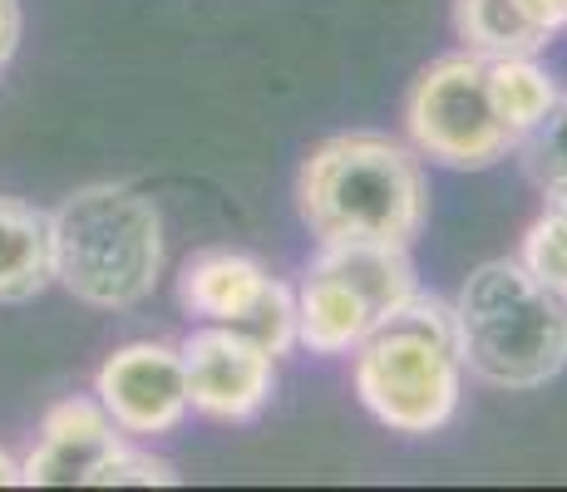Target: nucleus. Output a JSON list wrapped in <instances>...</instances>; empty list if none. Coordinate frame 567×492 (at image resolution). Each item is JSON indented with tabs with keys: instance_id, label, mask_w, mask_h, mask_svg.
<instances>
[{
	"instance_id": "nucleus-9",
	"label": "nucleus",
	"mask_w": 567,
	"mask_h": 492,
	"mask_svg": "<svg viewBox=\"0 0 567 492\" xmlns=\"http://www.w3.org/2000/svg\"><path fill=\"white\" fill-rule=\"evenodd\" d=\"M375 325L380 321L370 315V305L341 276H331L321 266L307 271V286L297 295V345H307L311 355L326 359L355 355Z\"/></svg>"
},
{
	"instance_id": "nucleus-12",
	"label": "nucleus",
	"mask_w": 567,
	"mask_h": 492,
	"mask_svg": "<svg viewBox=\"0 0 567 492\" xmlns=\"http://www.w3.org/2000/svg\"><path fill=\"white\" fill-rule=\"evenodd\" d=\"M261 286H267V271H261L252 257H243V251H203V257H193L188 266H183L178 301L188 305L198 321L227 325Z\"/></svg>"
},
{
	"instance_id": "nucleus-3",
	"label": "nucleus",
	"mask_w": 567,
	"mask_h": 492,
	"mask_svg": "<svg viewBox=\"0 0 567 492\" xmlns=\"http://www.w3.org/2000/svg\"><path fill=\"white\" fill-rule=\"evenodd\" d=\"M54 281L94 311L148 301L163 276V222L144 192L90 182L50 212Z\"/></svg>"
},
{
	"instance_id": "nucleus-8",
	"label": "nucleus",
	"mask_w": 567,
	"mask_h": 492,
	"mask_svg": "<svg viewBox=\"0 0 567 492\" xmlns=\"http://www.w3.org/2000/svg\"><path fill=\"white\" fill-rule=\"evenodd\" d=\"M124 443V429L109 419L100 399H64L40 423L35 453L20 463L25 488H74L90 483L94 468Z\"/></svg>"
},
{
	"instance_id": "nucleus-21",
	"label": "nucleus",
	"mask_w": 567,
	"mask_h": 492,
	"mask_svg": "<svg viewBox=\"0 0 567 492\" xmlns=\"http://www.w3.org/2000/svg\"><path fill=\"white\" fill-rule=\"evenodd\" d=\"M16 483H20V463L0 448V488H16Z\"/></svg>"
},
{
	"instance_id": "nucleus-4",
	"label": "nucleus",
	"mask_w": 567,
	"mask_h": 492,
	"mask_svg": "<svg viewBox=\"0 0 567 492\" xmlns=\"http://www.w3.org/2000/svg\"><path fill=\"white\" fill-rule=\"evenodd\" d=\"M355 394L385 429L440 433L460 414L464 359L454 305L434 295H414L355 349Z\"/></svg>"
},
{
	"instance_id": "nucleus-19",
	"label": "nucleus",
	"mask_w": 567,
	"mask_h": 492,
	"mask_svg": "<svg viewBox=\"0 0 567 492\" xmlns=\"http://www.w3.org/2000/svg\"><path fill=\"white\" fill-rule=\"evenodd\" d=\"M16 45H20V0H0V64H10Z\"/></svg>"
},
{
	"instance_id": "nucleus-7",
	"label": "nucleus",
	"mask_w": 567,
	"mask_h": 492,
	"mask_svg": "<svg viewBox=\"0 0 567 492\" xmlns=\"http://www.w3.org/2000/svg\"><path fill=\"white\" fill-rule=\"evenodd\" d=\"M94 394L109 409V419L124 433L158 439L188 419V375H183V349L168 341H134L118 345L100 365Z\"/></svg>"
},
{
	"instance_id": "nucleus-6",
	"label": "nucleus",
	"mask_w": 567,
	"mask_h": 492,
	"mask_svg": "<svg viewBox=\"0 0 567 492\" xmlns=\"http://www.w3.org/2000/svg\"><path fill=\"white\" fill-rule=\"evenodd\" d=\"M178 349L183 375H188V409H198L203 419L247 423L277 394V359L227 325L193 331Z\"/></svg>"
},
{
	"instance_id": "nucleus-13",
	"label": "nucleus",
	"mask_w": 567,
	"mask_h": 492,
	"mask_svg": "<svg viewBox=\"0 0 567 492\" xmlns=\"http://www.w3.org/2000/svg\"><path fill=\"white\" fill-rule=\"evenodd\" d=\"M454 30L464 50L478 60H508V54H538L548 30L518 6V0H454Z\"/></svg>"
},
{
	"instance_id": "nucleus-14",
	"label": "nucleus",
	"mask_w": 567,
	"mask_h": 492,
	"mask_svg": "<svg viewBox=\"0 0 567 492\" xmlns=\"http://www.w3.org/2000/svg\"><path fill=\"white\" fill-rule=\"evenodd\" d=\"M488 98H494L508 134L528 138L563 94L553 84V74L533 64V54H508V60H488Z\"/></svg>"
},
{
	"instance_id": "nucleus-17",
	"label": "nucleus",
	"mask_w": 567,
	"mask_h": 492,
	"mask_svg": "<svg viewBox=\"0 0 567 492\" xmlns=\"http://www.w3.org/2000/svg\"><path fill=\"white\" fill-rule=\"evenodd\" d=\"M518 261L543 281V286L567 295V217L548 207V212L528 227V237H523V257Z\"/></svg>"
},
{
	"instance_id": "nucleus-1",
	"label": "nucleus",
	"mask_w": 567,
	"mask_h": 492,
	"mask_svg": "<svg viewBox=\"0 0 567 492\" xmlns=\"http://www.w3.org/2000/svg\"><path fill=\"white\" fill-rule=\"evenodd\" d=\"M301 222L321 247L390 242L410 247L430 217L420 153L390 134H336L311 148L297 178Z\"/></svg>"
},
{
	"instance_id": "nucleus-22",
	"label": "nucleus",
	"mask_w": 567,
	"mask_h": 492,
	"mask_svg": "<svg viewBox=\"0 0 567 492\" xmlns=\"http://www.w3.org/2000/svg\"><path fill=\"white\" fill-rule=\"evenodd\" d=\"M548 207H553V212H563V217H567V182H563V188H548Z\"/></svg>"
},
{
	"instance_id": "nucleus-18",
	"label": "nucleus",
	"mask_w": 567,
	"mask_h": 492,
	"mask_svg": "<svg viewBox=\"0 0 567 492\" xmlns=\"http://www.w3.org/2000/svg\"><path fill=\"white\" fill-rule=\"evenodd\" d=\"M124 483H138V488H173L178 483V468L168 463V458H154V453H134V448H124L118 443L114 453L104 458L100 468H94V478H90V488H124Z\"/></svg>"
},
{
	"instance_id": "nucleus-16",
	"label": "nucleus",
	"mask_w": 567,
	"mask_h": 492,
	"mask_svg": "<svg viewBox=\"0 0 567 492\" xmlns=\"http://www.w3.org/2000/svg\"><path fill=\"white\" fill-rule=\"evenodd\" d=\"M518 148H523V163H528L533 182H538L543 192L563 188L567 182V98H558V104L548 108V118H543L528 138H518Z\"/></svg>"
},
{
	"instance_id": "nucleus-10",
	"label": "nucleus",
	"mask_w": 567,
	"mask_h": 492,
	"mask_svg": "<svg viewBox=\"0 0 567 492\" xmlns=\"http://www.w3.org/2000/svg\"><path fill=\"white\" fill-rule=\"evenodd\" d=\"M311 266L341 276L370 305L375 321H390L400 305H410L420 295L405 247H390V242H331V247H321V257Z\"/></svg>"
},
{
	"instance_id": "nucleus-5",
	"label": "nucleus",
	"mask_w": 567,
	"mask_h": 492,
	"mask_svg": "<svg viewBox=\"0 0 567 492\" xmlns=\"http://www.w3.org/2000/svg\"><path fill=\"white\" fill-rule=\"evenodd\" d=\"M405 134L420 158H434L444 168H488L518 148L488 98V60L468 50L434 60L410 84Z\"/></svg>"
},
{
	"instance_id": "nucleus-15",
	"label": "nucleus",
	"mask_w": 567,
	"mask_h": 492,
	"mask_svg": "<svg viewBox=\"0 0 567 492\" xmlns=\"http://www.w3.org/2000/svg\"><path fill=\"white\" fill-rule=\"evenodd\" d=\"M227 331H237L243 341L267 349L271 359H281L291 345H297V295H291V286H281V281L267 276V286L227 321Z\"/></svg>"
},
{
	"instance_id": "nucleus-20",
	"label": "nucleus",
	"mask_w": 567,
	"mask_h": 492,
	"mask_svg": "<svg viewBox=\"0 0 567 492\" xmlns=\"http://www.w3.org/2000/svg\"><path fill=\"white\" fill-rule=\"evenodd\" d=\"M518 6L528 10V15L538 20V25L548 30V35H553V30H563V25H567V0H518Z\"/></svg>"
},
{
	"instance_id": "nucleus-11",
	"label": "nucleus",
	"mask_w": 567,
	"mask_h": 492,
	"mask_svg": "<svg viewBox=\"0 0 567 492\" xmlns=\"http://www.w3.org/2000/svg\"><path fill=\"white\" fill-rule=\"evenodd\" d=\"M54 281V232L50 212L0 197V301L20 305L35 301Z\"/></svg>"
},
{
	"instance_id": "nucleus-2",
	"label": "nucleus",
	"mask_w": 567,
	"mask_h": 492,
	"mask_svg": "<svg viewBox=\"0 0 567 492\" xmlns=\"http://www.w3.org/2000/svg\"><path fill=\"white\" fill-rule=\"evenodd\" d=\"M460 359L494 389H538L567 369V295L523 261H484L454 301Z\"/></svg>"
}]
</instances>
